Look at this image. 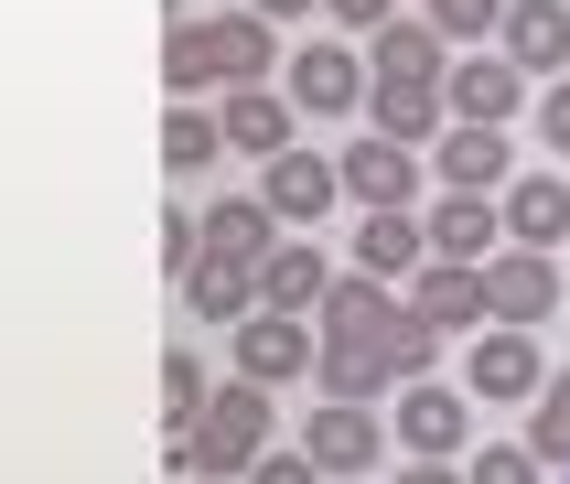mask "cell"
<instances>
[{
	"label": "cell",
	"instance_id": "obj_30",
	"mask_svg": "<svg viewBox=\"0 0 570 484\" xmlns=\"http://www.w3.org/2000/svg\"><path fill=\"white\" fill-rule=\"evenodd\" d=\"M237 484H323V474H313V452H302V442H291V452L269 442V452H258V463H248Z\"/></svg>",
	"mask_w": 570,
	"mask_h": 484
},
{
	"label": "cell",
	"instance_id": "obj_5",
	"mask_svg": "<svg viewBox=\"0 0 570 484\" xmlns=\"http://www.w3.org/2000/svg\"><path fill=\"white\" fill-rule=\"evenodd\" d=\"M549 313H560V248H495L484 258V323L539 334Z\"/></svg>",
	"mask_w": 570,
	"mask_h": 484
},
{
	"label": "cell",
	"instance_id": "obj_1",
	"mask_svg": "<svg viewBox=\"0 0 570 484\" xmlns=\"http://www.w3.org/2000/svg\"><path fill=\"white\" fill-rule=\"evenodd\" d=\"M281 65V22L258 11H184L161 43V87L173 97H226V87H269Z\"/></svg>",
	"mask_w": 570,
	"mask_h": 484
},
{
	"label": "cell",
	"instance_id": "obj_26",
	"mask_svg": "<svg viewBox=\"0 0 570 484\" xmlns=\"http://www.w3.org/2000/svg\"><path fill=\"white\" fill-rule=\"evenodd\" d=\"M205 398H216V366H205L194 345H173V355H161V419H173V442L205 419Z\"/></svg>",
	"mask_w": 570,
	"mask_h": 484
},
{
	"label": "cell",
	"instance_id": "obj_8",
	"mask_svg": "<svg viewBox=\"0 0 570 484\" xmlns=\"http://www.w3.org/2000/svg\"><path fill=\"white\" fill-rule=\"evenodd\" d=\"M258 205H269V216H281L291 237H313V226L334 216V205H345V172H334L323 151H302V140H291V151L269 161V172H258Z\"/></svg>",
	"mask_w": 570,
	"mask_h": 484
},
{
	"label": "cell",
	"instance_id": "obj_2",
	"mask_svg": "<svg viewBox=\"0 0 570 484\" xmlns=\"http://www.w3.org/2000/svg\"><path fill=\"white\" fill-rule=\"evenodd\" d=\"M269 431H281V419H269V387H258V377H216L205 419L173 442V463H184V474H205V484H237L258 452H269Z\"/></svg>",
	"mask_w": 570,
	"mask_h": 484
},
{
	"label": "cell",
	"instance_id": "obj_27",
	"mask_svg": "<svg viewBox=\"0 0 570 484\" xmlns=\"http://www.w3.org/2000/svg\"><path fill=\"white\" fill-rule=\"evenodd\" d=\"M528 452H539V463H570V366L528 398Z\"/></svg>",
	"mask_w": 570,
	"mask_h": 484
},
{
	"label": "cell",
	"instance_id": "obj_15",
	"mask_svg": "<svg viewBox=\"0 0 570 484\" xmlns=\"http://www.w3.org/2000/svg\"><path fill=\"white\" fill-rule=\"evenodd\" d=\"M410 313L431 323V334H474L484 323V269L474 258H420L410 269Z\"/></svg>",
	"mask_w": 570,
	"mask_h": 484
},
{
	"label": "cell",
	"instance_id": "obj_9",
	"mask_svg": "<svg viewBox=\"0 0 570 484\" xmlns=\"http://www.w3.org/2000/svg\"><path fill=\"white\" fill-rule=\"evenodd\" d=\"M399 313H410V302H399V280L334 269V280H323V302H313V334H323V345H366V334H387Z\"/></svg>",
	"mask_w": 570,
	"mask_h": 484
},
{
	"label": "cell",
	"instance_id": "obj_3",
	"mask_svg": "<svg viewBox=\"0 0 570 484\" xmlns=\"http://www.w3.org/2000/svg\"><path fill=\"white\" fill-rule=\"evenodd\" d=\"M313 355H323V334H313V313H269V302H258L248 323H226V377H258V387H291V377H313Z\"/></svg>",
	"mask_w": 570,
	"mask_h": 484
},
{
	"label": "cell",
	"instance_id": "obj_6",
	"mask_svg": "<svg viewBox=\"0 0 570 484\" xmlns=\"http://www.w3.org/2000/svg\"><path fill=\"white\" fill-rule=\"evenodd\" d=\"M302 452H313L323 484H366V474H377V452H387V419L366 409V398H323L313 431H302Z\"/></svg>",
	"mask_w": 570,
	"mask_h": 484
},
{
	"label": "cell",
	"instance_id": "obj_22",
	"mask_svg": "<svg viewBox=\"0 0 570 484\" xmlns=\"http://www.w3.org/2000/svg\"><path fill=\"white\" fill-rule=\"evenodd\" d=\"M184 313L194 323H248L258 313V258H194L184 269Z\"/></svg>",
	"mask_w": 570,
	"mask_h": 484
},
{
	"label": "cell",
	"instance_id": "obj_17",
	"mask_svg": "<svg viewBox=\"0 0 570 484\" xmlns=\"http://www.w3.org/2000/svg\"><path fill=\"white\" fill-rule=\"evenodd\" d=\"M334 172H345V194H355V205H410L431 161H420L410 140H377V129H366V140H355V151L334 161Z\"/></svg>",
	"mask_w": 570,
	"mask_h": 484
},
{
	"label": "cell",
	"instance_id": "obj_21",
	"mask_svg": "<svg viewBox=\"0 0 570 484\" xmlns=\"http://www.w3.org/2000/svg\"><path fill=\"white\" fill-rule=\"evenodd\" d=\"M194 226H205V248H194V258H269V248L291 237V226L269 216L258 194H216V205H205Z\"/></svg>",
	"mask_w": 570,
	"mask_h": 484
},
{
	"label": "cell",
	"instance_id": "obj_14",
	"mask_svg": "<svg viewBox=\"0 0 570 484\" xmlns=\"http://www.w3.org/2000/svg\"><path fill=\"white\" fill-rule=\"evenodd\" d=\"M452 76V43L431 22H377L366 32V87H442Z\"/></svg>",
	"mask_w": 570,
	"mask_h": 484
},
{
	"label": "cell",
	"instance_id": "obj_23",
	"mask_svg": "<svg viewBox=\"0 0 570 484\" xmlns=\"http://www.w3.org/2000/svg\"><path fill=\"white\" fill-rule=\"evenodd\" d=\"M323 280H334V258H323L313 237H281V248L258 258V302H269V313H313Z\"/></svg>",
	"mask_w": 570,
	"mask_h": 484
},
{
	"label": "cell",
	"instance_id": "obj_25",
	"mask_svg": "<svg viewBox=\"0 0 570 484\" xmlns=\"http://www.w3.org/2000/svg\"><path fill=\"white\" fill-rule=\"evenodd\" d=\"M161 161H173V172H216V161H226V129H216L205 97H173V119H161Z\"/></svg>",
	"mask_w": 570,
	"mask_h": 484
},
{
	"label": "cell",
	"instance_id": "obj_19",
	"mask_svg": "<svg viewBox=\"0 0 570 484\" xmlns=\"http://www.w3.org/2000/svg\"><path fill=\"white\" fill-rule=\"evenodd\" d=\"M495 205H507V248H570V184L560 172H517Z\"/></svg>",
	"mask_w": 570,
	"mask_h": 484
},
{
	"label": "cell",
	"instance_id": "obj_11",
	"mask_svg": "<svg viewBox=\"0 0 570 484\" xmlns=\"http://www.w3.org/2000/svg\"><path fill=\"white\" fill-rule=\"evenodd\" d=\"M442 108H452V119L507 129L517 108H528V76H517V65L495 55V43H484V55H452V76H442Z\"/></svg>",
	"mask_w": 570,
	"mask_h": 484
},
{
	"label": "cell",
	"instance_id": "obj_33",
	"mask_svg": "<svg viewBox=\"0 0 570 484\" xmlns=\"http://www.w3.org/2000/svg\"><path fill=\"white\" fill-rule=\"evenodd\" d=\"M399 484H463V463H420V452H410V463H399Z\"/></svg>",
	"mask_w": 570,
	"mask_h": 484
},
{
	"label": "cell",
	"instance_id": "obj_29",
	"mask_svg": "<svg viewBox=\"0 0 570 484\" xmlns=\"http://www.w3.org/2000/svg\"><path fill=\"white\" fill-rule=\"evenodd\" d=\"M463 484H549V463L528 442H484L474 463H463Z\"/></svg>",
	"mask_w": 570,
	"mask_h": 484
},
{
	"label": "cell",
	"instance_id": "obj_24",
	"mask_svg": "<svg viewBox=\"0 0 570 484\" xmlns=\"http://www.w3.org/2000/svg\"><path fill=\"white\" fill-rule=\"evenodd\" d=\"M366 129L377 140H410V151H431L452 129V108H442V87H366Z\"/></svg>",
	"mask_w": 570,
	"mask_h": 484
},
{
	"label": "cell",
	"instance_id": "obj_36",
	"mask_svg": "<svg viewBox=\"0 0 570 484\" xmlns=\"http://www.w3.org/2000/svg\"><path fill=\"white\" fill-rule=\"evenodd\" d=\"M560 258H570V248H560Z\"/></svg>",
	"mask_w": 570,
	"mask_h": 484
},
{
	"label": "cell",
	"instance_id": "obj_13",
	"mask_svg": "<svg viewBox=\"0 0 570 484\" xmlns=\"http://www.w3.org/2000/svg\"><path fill=\"white\" fill-rule=\"evenodd\" d=\"M495 55H507L517 76H570V0H507Z\"/></svg>",
	"mask_w": 570,
	"mask_h": 484
},
{
	"label": "cell",
	"instance_id": "obj_18",
	"mask_svg": "<svg viewBox=\"0 0 570 484\" xmlns=\"http://www.w3.org/2000/svg\"><path fill=\"white\" fill-rule=\"evenodd\" d=\"M291 108L281 87H226V108H216V129H226V151H248V161H281L291 151Z\"/></svg>",
	"mask_w": 570,
	"mask_h": 484
},
{
	"label": "cell",
	"instance_id": "obj_20",
	"mask_svg": "<svg viewBox=\"0 0 570 484\" xmlns=\"http://www.w3.org/2000/svg\"><path fill=\"white\" fill-rule=\"evenodd\" d=\"M420 258H431V226H420L410 205H366V226H355V269H366V280H410Z\"/></svg>",
	"mask_w": 570,
	"mask_h": 484
},
{
	"label": "cell",
	"instance_id": "obj_32",
	"mask_svg": "<svg viewBox=\"0 0 570 484\" xmlns=\"http://www.w3.org/2000/svg\"><path fill=\"white\" fill-rule=\"evenodd\" d=\"M323 11H334L345 32H377V22H399V0H323Z\"/></svg>",
	"mask_w": 570,
	"mask_h": 484
},
{
	"label": "cell",
	"instance_id": "obj_12",
	"mask_svg": "<svg viewBox=\"0 0 570 484\" xmlns=\"http://www.w3.org/2000/svg\"><path fill=\"white\" fill-rule=\"evenodd\" d=\"M281 97H291V108H313V119L366 108V55H345V43H302V55L281 65Z\"/></svg>",
	"mask_w": 570,
	"mask_h": 484
},
{
	"label": "cell",
	"instance_id": "obj_31",
	"mask_svg": "<svg viewBox=\"0 0 570 484\" xmlns=\"http://www.w3.org/2000/svg\"><path fill=\"white\" fill-rule=\"evenodd\" d=\"M539 129H549V151L570 161V76H549V97H539Z\"/></svg>",
	"mask_w": 570,
	"mask_h": 484
},
{
	"label": "cell",
	"instance_id": "obj_7",
	"mask_svg": "<svg viewBox=\"0 0 570 484\" xmlns=\"http://www.w3.org/2000/svg\"><path fill=\"white\" fill-rule=\"evenodd\" d=\"M387 431H399V452H420V463H452V452L474 442V387H431V377H410Z\"/></svg>",
	"mask_w": 570,
	"mask_h": 484
},
{
	"label": "cell",
	"instance_id": "obj_4",
	"mask_svg": "<svg viewBox=\"0 0 570 484\" xmlns=\"http://www.w3.org/2000/svg\"><path fill=\"white\" fill-rule=\"evenodd\" d=\"M463 387H474V409H517V398H539V387H549V355H539V334H517V323H474Z\"/></svg>",
	"mask_w": 570,
	"mask_h": 484
},
{
	"label": "cell",
	"instance_id": "obj_28",
	"mask_svg": "<svg viewBox=\"0 0 570 484\" xmlns=\"http://www.w3.org/2000/svg\"><path fill=\"white\" fill-rule=\"evenodd\" d=\"M420 22L442 32V43H495V22H507V0H431Z\"/></svg>",
	"mask_w": 570,
	"mask_h": 484
},
{
	"label": "cell",
	"instance_id": "obj_34",
	"mask_svg": "<svg viewBox=\"0 0 570 484\" xmlns=\"http://www.w3.org/2000/svg\"><path fill=\"white\" fill-rule=\"evenodd\" d=\"M258 22H302V11H313V0H248Z\"/></svg>",
	"mask_w": 570,
	"mask_h": 484
},
{
	"label": "cell",
	"instance_id": "obj_10",
	"mask_svg": "<svg viewBox=\"0 0 570 484\" xmlns=\"http://www.w3.org/2000/svg\"><path fill=\"white\" fill-rule=\"evenodd\" d=\"M431 172H442V194H507L517 184V151H507V129L452 119L442 140H431Z\"/></svg>",
	"mask_w": 570,
	"mask_h": 484
},
{
	"label": "cell",
	"instance_id": "obj_16",
	"mask_svg": "<svg viewBox=\"0 0 570 484\" xmlns=\"http://www.w3.org/2000/svg\"><path fill=\"white\" fill-rule=\"evenodd\" d=\"M420 226H431V258H474L484 269V258L507 248V205H495V194H442Z\"/></svg>",
	"mask_w": 570,
	"mask_h": 484
},
{
	"label": "cell",
	"instance_id": "obj_35",
	"mask_svg": "<svg viewBox=\"0 0 570 484\" xmlns=\"http://www.w3.org/2000/svg\"><path fill=\"white\" fill-rule=\"evenodd\" d=\"M560 484H570V463H560Z\"/></svg>",
	"mask_w": 570,
	"mask_h": 484
}]
</instances>
